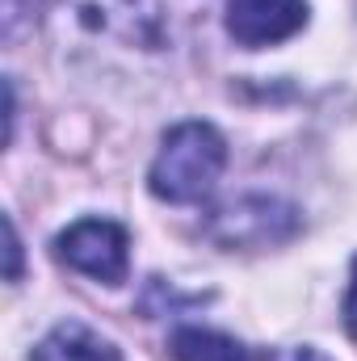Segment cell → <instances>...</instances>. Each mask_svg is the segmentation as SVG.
Instances as JSON below:
<instances>
[{"label": "cell", "instance_id": "5", "mask_svg": "<svg viewBox=\"0 0 357 361\" xmlns=\"http://www.w3.org/2000/svg\"><path fill=\"white\" fill-rule=\"evenodd\" d=\"M307 0H227V34L257 51V47H273L294 38L307 25Z\"/></svg>", "mask_w": 357, "mask_h": 361}, {"label": "cell", "instance_id": "8", "mask_svg": "<svg viewBox=\"0 0 357 361\" xmlns=\"http://www.w3.org/2000/svg\"><path fill=\"white\" fill-rule=\"evenodd\" d=\"M4 257H8L4 277H8V281H17V277H21V240H17V227H13V219H4Z\"/></svg>", "mask_w": 357, "mask_h": 361}, {"label": "cell", "instance_id": "3", "mask_svg": "<svg viewBox=\"0 0 357 361\" xmlns=\"http://www.w3.org/2000/svg\"><path fill=\"white\" fill-rule=\"evenodd\" d=\"M206 231L223 248H269V244H282L298 231V214L282 197L253 193V197H236L223 210H214Z\"/></svg>", "mask_w": 357, "mask_h": 361}, {"label": "cell", "instance_id": "2", "mask_svg": "<svg viewBox=\"0 0 357 361\" xmlns=\"http://www.w3.org/2000/svg\"><path fill=\"white\" fill-rule=\"evenodd\" d=\"M55 257L92 281L122 286L131 269V235L114 219H80L55 235Z\"/></svg>", "mask_w": 357, "mask_h": 361}, {"label": "cell", "instance_id": "7", "mask_svg": "<svg viewBox=\"0 0 357 361\" xmlns=\"http://www.w3.org/2000/svg\"><path fill=\"white\" fill-rule=\"evenodd\" d=\"M173 361H253V349L214 328H177L169 341Z\"/></svg>", "mask_w": 357, "mask_h": 361}, {"label": "cell", "instance_id": "9", "mask_svg": "<svg viewBox=\"0 0 357 361\" xmlns=\"http://www.w3.org/2000/svg\"><path fill=\"white\" fill-rule=\"evenodd\" d=\"M345 328H349V336H357V261L353 277H349V294H345Z\"/></svg>", "mask_w": 357, "mask_h": 361}, {"label": "cell", "instance_id": "10", "mask_svg": "<svg viewBox=\"0 0 357 361\" xmlns=\"http://www.w3.org/2000/svg\"><path fill=\"white\" fill-rule=\"evenodd\" d=\"M282 361H328V357H324L320 349H307V345H303V349H294V353H286Z\"/></svg>", "mask_w": 357, "mask_h": 361}, {"label": "cell", "instance_id": "4", "mask_svg": "<svg viewBox=\"0 0 357 361\" xmlns=\"http://www.w3.org/2000/svg\"><path fill=\"white\" fill-rule=\"evenodd\" d=\"M68 13L76 17V25H85L92 34L131 42V47H164V8L160 0H68Z\"/></svg>", "mask_w": 357, "mask_h": 361}, {"label": "cell", "instance_id": "1", "mask_svg": "<svg viewBox=\"0 0 357 361\" xmlns=\"http://www.w3.org/2000/svg\"><path fill=\"white\" fill-rule=\"evenodd\" d=\"M223 169H227V139L210 122H181L164 135L147 185L160 202L193 206L214 193Z\"/></svg>", "mask_w": 357, "mask_h": 361}, {"label": "cell", "instance_id": "6", "mask_svg": "<svg viewBox=\"0 0 357 361\" xmlns=\"http://www.w3.org/2000/svg\"><path fill=\"white\" fill-rule=\"evenodd\" d=\"M30 361H122V353H118L101 332H92L85 324L68 319V324L51 328V332L34 345Z\"/></svg>", "mask_w": 357, "mask_h": 361}]
</instances>
